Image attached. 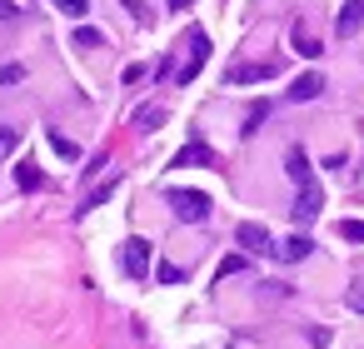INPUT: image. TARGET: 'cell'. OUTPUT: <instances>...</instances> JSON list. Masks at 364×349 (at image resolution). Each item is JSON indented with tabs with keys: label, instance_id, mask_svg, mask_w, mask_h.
I'll return each mask as SVG.
<instances>
[{
	"label": "cell",
	"instance_id": "6da1fadb",
	"mask_svg": "<svg viewBox=\"0 0 364 349\" xmlns=\"http://www.w3.org/2000/svg\"><path fill=\"white\" fill-rule=\"evenodd\" d=\"M120 269H125L130 279H150V269H155L150 240H125V245H120Z\"/></svg>",
	"mask_w": 364,
	"mask_h": 349
},
{
	"label": "cell",
	"instance_id": "7a4b0ae2",
	"mask_svg": "<svg viewBox=\"0 0 364 349\" xmlns=\"http://www.w3.org/2000/svg\"><path fill=\"white\" fill-rule=\"evenodd\" d=\"M170 210H175V220L200 225V220H210V195H200V190H170Z\"/></svg>",
	"mask_w": 364,
	"mask_h": 349
},
{
	"label": "cell",
	"instance_id": "3957f363",
	"mask_svg": "<svg viewBox=\"0 0 364 349\" xmlns=\"http://www.w3.org/2000/svg\"><path fill=\"white\" fill-rule=\"evenodd\" d=\"M205 60H210V36H205V31H195V36H190V60L175 70V85H190V80L205 70Z\"/></svg>",
	"mask_w": 364,
	"mask_h": 349
},
{
	"label": "cell",
	"instance_id": "277c9868",
	"mask_svg": "<svg viewBox=\"0 0 364 349\" xmlns=\"http://www.w3.org/2000/svg\"><path fill=\"white\" fill-rule=\"evenodd\" d=\"M235 245H245V254H274V240H269V230H264V225H255V220L235 225Z\"/></svg>",
	"mask_w": 364,
	"mask_h": 349
},
{
	"label": "cell",
	"instance_id": "5b68a950",
	"mask_svg": "<svg viewBox=\"0 0 364 349\" xmlns=\"http://www.w3.org/2000/svg\"><path fill=\"white\" fill-rule=\"evenodd\" d=\"M319 210H324V195H319V185H304V190L294 195V205H289L294 225H309V220H319Z\"/></svg>",
	"mask_w": 364,
	"mask_h": 349
},
{
	"label": "cell",
	"instance_id": "8992f818",
	"mask_svg": "<svg viewBox=\"0 0 364 349\" xmlns=\"http://www.w3.org/2000/svg\"><path fill=\"white\" fill-rule=\"evenodd\" d=\"M269 75H279L274 60H264V65H230L225 85H255V80H269Z\"/></svg>",
	"mask_w": 364,
	"mask_h": 349
},
{
	"label": "cell",
	"instance_id": "52a82bcc",
	"mask_svg": "<svg viewBox=\"0 0 364 349\" xmlns=\"http://www.w3.org/2000/svg\"><path fill=\"white\" fill-rule=\"evenodd\" d=\"M284 95H289L294 105H304V100H319V95H324V75H319V70H304V75H299V80L284 90Z\"/></svg>",
	"mask_w": 364,
	"mask_h": 349
},
{
	"label": "cell",
	"instance_id": "ba28073f",
	"mask_svg": "<svg viewBox=\"0 0 364 349\" xmlns=\"http://www.w3.org/2000/svg\"><path fill=\"white\" fill-rule=\"evenodd\" d=\"M359 26H364V0H344V11H339V21H334L339 41H349V36H354Z\"/></svg>",
	"mask_w": 364,
	"mask_h": 349
},
{
	"label": "cell",
	"instance_id": "9c48e42d",
	"mask_svg": "<svg viewBox=\"0 0 364 349\" xmlns=\"http://www.w3.org/2000/svg\"><path fill=\"white\" fill-rule=\"evenodd\" d=\"M284 170H289V180H294L299 190H304V185H314V170H309V155H304L299 145H294V150L284 155Z\"/></svg>",
	"mask_w": 364,
	"mask_h": 349
},
{
	"label": "cell",
	"instance_id": "30bf717a",
	"mask_svg": "<svg viewBox=\"0 0 364 349\" xmlns=\"http://www.w3.org/2000/svg\"><path fill=\"white\" fill-rule=\"evenodd\" d=\"M274 254H279L284 264H299V259H309V254H314V240H309V235H289Z\"/></svg>",
	"mask_w": 364,
	"mask_h": 349
},
{
	"label": "cell",
	"instance_id": "8fae6325",
	"mask_svg": "<svg viewBox=\"0 0 364 349\" xmlns=\"http://www.w3.org/2000/svg\"><path fill=\"white\" fill-rule=\"evenodd\" d=\"M175 165H200V170H205V165H215V150H210L205 140H190V145L175 155Z\"/></svg>",
	"mask_w": 364,
	"mask_h": 349
},
{
	"label": "cell",
	"instance_id": "7c38bea8",
	"mask_svg": "<svg viewBox=\"0 0 364 349\" xmlns=\"http://www.w3.org/2000/svg\"><path fill=\"white\" fill-rule=\"evenodd\" d=\"M160 125H165V110H160V105H140V110H135V130H140V135H155Z\"/></svg>",
	"mask_w": 364,
	"mask_h": 349
},
{
	"label": "cell",
	"instance_id": "4fadbf2b",
	"mask_svg": "<svg viewBox=\"0 0 364 349\" xmlns=\"http://www.w3.org/2000/svg\"><path fill=\"white\" fill-rule=\"evenodd\" d=\"M115 185H120V175H110V180H105V185H100V190H90V200H85V205H80V210H75V215H90V210H95V205H105V200H110V195H115Z\"/></svg>",
	"mask_w": 364,
	"mask_h": 349
},
{
	"label": "cell",
	"instance_id": "5bb4252c",
	"mask_svg": "<svg viewBox=\"0 0 364 349\" xmlns=\"http://www.w3.org/2000/svg\"><path fill=\"white\" fill-rule=\"evenodd\" d=\"M70 45H80V50H95V45H105V36H100L95 26H75V36H70Z\"/></svg>",
	"mask_w": 364,
	"mask_h": 349
},
{
	"label": "cell",
	"instance_id": "9a60e30c",
	"mask_svg": "<svg viewBox=\"0 0 364 349\" xmlns=\"http://www.w3.org/2000/svg\"><path fill=\"white\" fill-rule=\"evenodd\" d=\"M294 50H299V55H304V60H314V55H319V50H324V45H319V41H314V36H309V31H304V26H294Z\"/></svg>",
	"mask_w": 364,
	"mask_h": 349
},
{
	"label": "cell",
	"instance_id": "2e32d148",
	"mask_svg": "<svg viewBox=\"0 0 364 349\" xmlns=\"http://www.w3.org/2000/svg\"><path fill=\"white\" fill-rule=\"evenodd\" d=\"M16 185H21V190H41V185H46V175L26 160V165H16Z\"/></svg>",
	"mask_w": 364,
	"mask_h": 349
},
{
	"label": "cell",
	"instance_id": "e0dca14e",
	"mask_svg": "<svg viewBox=\"0 0 364 349\" xmlns=\"http://www.w3.org/2000/svg\"><path fill=\"white\" fill-rule=\"evenodd\" d=\"M155 279H160V284H180V279H185V269H180V264H170V259H160V264H155Z\"/></svg>",
	"mask_w": 364,
	"mask_h": 349
},
{
	"label": "cell",
	"instance_id": "ac0fdd59",
	"mask_svg": "<svg viewBox=\"0 0 364 349\" xmlns=\"http://www.w3.org/2000/svg\"><path fill=\"white\" fill-rule=\"evenodd\" d=\"M55 11H65L70 21H85L90 16V0H55Z\"/></svg>",
	"mask_w": 364,
	"mask_h": 349
},
{
	"label": "cell",
	"instance_id": "d6986e66",
	"mask_svg": "<svg viewBox=\"0 0 364 349\" xmlns=\"http://www.w3.org/2000/svg\"><path fill=\"white\" fill-rule=\"evenodd\" d=\"M16 145H21V130H16V125H0V160H6Z\"/></svg>",
	"mask_w": 364,
	"mask_h": 349
},
{
	"label": "cell",
	"instance_id": "ffe728a7",
	"mask_svg": "<svg viewBox=\"0 0 364 349\" xmlns=\"http://www.w3.org/2000/svg\"><path fill=\"white\" fill-rule=\"evenodd\" d=\"M50 145H55V155H65V160H80L75 140H65V135H55V130H50Z\"/></svg>",
	"mask_w": 364,
	"mask_h": 349
},
{
	"label": "cell",
	"instance_id": "44dd1931",
	"mask_svg": "<svg viewBox=\"0 0 364 349\" xmlns=\"http://www.w3.org/2000/svg\"><path fill=\"white\" fill-rule=\"evenodd\" d=\"M339 235L354 240V245H364V220H339Z\"/></svg>",
	"mask_w": 364,
	"mask_h": 349
},
{
	"label": "cell",
	"instance_id": "7402d4cb",
	"mask_svg": "<svg viewBox=\"0 0 364 349\" xmlns=\"http://www.w3.org/2000/svg\"><path fill=\"white\" fill-rule=\"evenodd\" d=\"M21 80H26V65H16V60L0 65V85H21Z\"/></svg>",
	"mask_w": 364,
	"mask_h": 349
},
{
	"label": "cell",
	"instance_id": "603a6c76",
	"mask_svg": "<svg viewBox=\"0 0 364 349\" xmlns=\"http://www.w3.org/2000/svg\"><path fill=\"white\" fill-rule=\"evenodd\" d=\"M245 269V254H230V259H220V279H230V274H240Z\"/></svg>",
	"mask_w": 364,
	"mask_h": 349
},
{
	"label": "cell",
	"instance_id": "cb8c5ba5",
	"mask_svg": "<svg viewBox=\"0 0 364 349\" xmlns=\"http://www.w3.org/2000/svg\"><path fill=\"white\" fill-rule=\"evenodd\" d=\"M264 115H269V105H255V110H250V125H245V135H255V130L264 125Z\"/></svg>",
	"mask_w": 364,
	"mask_h": 349
},
{
	"label": "cell",
	"instance_id": "d4e9b609",
	"mask_svg": "<svg viewBox=\"0 0 364 349\" xmlns=\"http://www.w3.org/2000/svg\"><path fill=\"white\" fill-rule=\"evenodd\" d=\"M349 309H354V314H364V289H349Z\"/></svg>",
	"mask_w": 364,
	"mask_h": 349
},
{
	"label": "cell",
	"instance_id": "484cf974",
	"mask_svg": "<svg viewBox=\"0 0 364 349\" xmlns=\"http://www.w3.org/2000/svg\"><path fill=\"white\" fill-rule=\"evenodd\" d=\"M16 16H21V11L11 6V0H0V21H16Z\"/></svg>",
	"mask_w": 364,
	"mask_h": 349
},
{
	"label": "cell",
	"instance_id": "4316f807",
	"mask_svg": "<svg viewBox=\"0 0 364 349\" xmlns=\"http://www.w3.org/2000/svg\"><path fill=\"white\" fill-rule=\"evenodd\" d=\"M185 6H195V0H170V11H185Z\"/></svg>",
	"mask_w": 364,
	"mask_h": 349
}]
</instances>
